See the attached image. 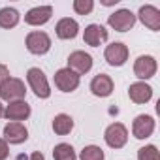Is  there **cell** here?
<instances>
[{"mask_svg":"<svg viewBox=\"0 0 160 160\" xmlns=\"http://www.w3.org/2000/svg\"><path fill=\"white\" fill-rule=\"evenodd\" d=\"M91 92L94 96H100V98H106L113 92V79L108 75V73H98L92 77L91 81Z\"/></svg>","mask_w":160,"mask_h":160,"instance_id":"5bb4252c","label":"cell"},{"mask_svg":"<svg viewBox=\"0 0 160 160\" xmlns=\"http://www.w3.org/2000/svg\"><path fill=\"white\" fill-rule=\"evenodd\" d=\"M138 17H139V21H141L149 30H154V32L160 30V10H158V8H154V6H151V4L141 6L139 12H138Z\"/></svg>","mask_w":160,"mask_h":160,"instance_id":"7c38bea8","label":"cell"},{"mask_svg":"<svg viewBox=\"0 0 160 160\" xmlns=\"http://www.w3.org/2000/svg\"><path fill=\"white\" fill-rule=\"evenodd\" d=\"M79 158L81 160H104V151L98 145H87L79 152Z\"/></svg>","mask_w":160,"mask_h":160,"instance_id":"7402d4cb","label":"cell"},{"mask_svg":"<svg viewBox=\"0 0 160 160\" xmlns=\"http://www.w3.org/2000/svg\"><path fill=\"white\" fill-rule=\"evenodd\" d=\"M55 87L62 92H72L79 87V75L70 68H60L55 73Z\"/></svg>","mask_w":160,"mask_h":160,"instance_id":"5b68a950","label":"cell"},{"mask_svg":"<svg viewBox=\"0 0 160 160\" xmlns=\"http://www.w3.org/2000/svg\"><path fill=\"white\" fill-rule=\"evenodd\" d=\"M128 96L134 104H147L151 98H152V89L151 85H147L145 81H138V83H132L130 89H128Z\"/></svg>","mask_w":160,"mask_h":160,"instance_id":"e0dca14e","label":"cell"},{"mask_svg":"<svg viewBox=\"0 0 160 160\" xmlns=\"http://www.w3.org/2000/svg\"><path fill=\"white\" fill-rule=\"evenodd\" d=\"M154 132V119L151 115H138L132 122V134L136 139H147Z\"/></svg>","mask_w":160,"mask_h":160,"instance_id":"8fae6325","label":"cell"},{"mask_svg":"<svg viewBox=\"0 0 160 160\" xmlns=\"http://www.w3.org/2000/svg\"><path fill=\"white\" fill-rule=\"evenodd\" d=\"M108 25L117 32H126L136 25V15L130 10H117L108 17Z\"/></svg>","mask_w":160,"mask_h":160,"instance_id":"277c9868","label":"cell"},{"mask_svg":"<svg viewBox=\"0 0 160 160\" xmlns=\"http://www.w3.org/2000/svg\"><path fill=\"white\" fill-rule=\"evenodd\" d=\"M51 15H53V8L51 6H36V8L27 12L25 23L32 25V27H40V25H45L51 19Z\"/></svg>","mask_w":160,"mask_h":160,"instance_id":"9a60e30c","label":"cell"},{"mask_svg":"<svg viewBox=\"0 0 160 160\" xmlns=\"http://www.w3.org/2000/svg\"><path fill=\"white\" fill-rule=\"evenodd\" d=\"M92 8H94V2H92V0H73V10H75V13H79V15L91 13Z\"/></svg>","mask_w":160,"mask_h":160,"instance_id":"cb8c5ba5","label":"cell"},{"mask_svg":"<svg viewBox=\"0 0 160 160\" xmlns=\"http://www.w3.org/2000/svg\"><path fill=\"white\" fill-rule=\"evenodd\" d=\"M53 158L55 160H77L75 151L70 143H58L53 149Z\"/></svg>","mask_w":160,"mask_h":160,"instance_id":"44dd1931","label":"cell"},{"mask_svg":"<svg viewBox=\"0 0 160 160\" xmlns=\"http://www.w3.org/2000/svg\"><path fill=\"white\" fill-rule=\"evenodd\" d=\"M6 79H10V70H8V66L0 64V87H2V83Z\"/></svg>","mask_w":160,"mask_h":160,"instance_id":"484cf974","label":"cell"},{"mask_svg":"<svg viewBox=\"0 0 160 160\" xmlns=\"http://www.w3.org/2000/svg\"><path fill=\"white\" fill-rule=\"evenodd\" d=\"M104 57H106L109 66H122L128 60V47L121 42H113L106 47Z\"/></svg>","mask_w":160,"mask_h":160,"instance_id":"ba28073f","label":"cell"},{"mask_svg":"<svg viewBox=\"0 0 160 160\" xmlns=\"http://www.w3.org/2000/svg\"><path fill=\"white\" fill-rule=\"evenodd\" d=\"M156 58L151 55H141L134 62V73L138 79H151L156 73Z\"/></svg>","mask_w":160,"mask_h":160,"instance_id":"9c48e42d","label":"cell"},{"mask_svg":"<svg viewBox=\"0 0 160 160\" xmlns=\"http://www.w3.org/2000/svg\"><path fill=\"white\" fill-rule=\"evenodd\" d=\"M72 128H73V119H72L70 115H66V113H58V115L53 119V130H55V134H58V136H66V134L72 132Z\"/></svg>","mask_w":160,"mask_h":160,"instance_id":"d6986e66","label":"cell"},{"mask_svg":"<svg viewBox=\"0 0 160 160\" xmlns=\"http://www.w3.org/2000/svg\"><path fill=\"white\" fill-rule=\"evenodd\" d=\"M106 40H108V30H106L102 25L92 23V25H89V27L85 28L83 42H85L87 45H91V47H98V45L104 43Z\"/></svg>","mask_w":160,"mask_h":160,"instance_id":"2e32d148","label":"cell"},{"mask_svg":"<svg viewBox=\"0 0 160 160\" xmlns=\"http://www.w3.org/2000/svg\"><path fill=\"white\" fill-rule=\"evenodd\" d=\"M77 30H79V25L75 19H70V17H64L57 23L55 27V32L60 40H73L77 36Z\"/></svg>","mask_w":160,"mask_h":160,"instance_id":"ac0fdd59","label":"cell"},{"mask_svg":"<svg viewBox=\"0 0 160 160\" xmlns=\"http://www.w3.org/2000/svg\"><path fill=\"white\" fill-rule=\"evenodd\" d=\"M104 139L111 149H121L128 141V130H126V126L122 122H113V124H109L106 128Z\"/></svg>","mask_w":160,"mask_h":160,"instance_id":"3957f363","label":"cell"},{"mask_svg":"<svg viewBox=\"0 0 160 160\" xmlns=\"http://www.w3.org/2000/svg\"><path fill=\"white\" fill-rule=\"evenodd\" d=\"M19 19H21V15H19V12L15 8L8 6V8L0 10V27H2V28H13V27H17Z\"/></svg>","mask_w":160,"mask_h":160,"instance_id":"ffe728a7","label":"cell"},{"mask_svg":"<svg viewBox=\"0 0 160 160\" xmlns=\"http://www.w3.org/2000/svg\"><path fill=\"white\" fill-rule=\"evenodd\" d=\"M27 94V89H25V83L17 77H10L2 83L0 87V98L6 100L8 104L10 102H17V100H23Z\"/></svg>","mask_w":160,"mask_h":160,"instance_id":"7a4b0ae2","label":"cell"},{"mask_svg":"<svg viewBox=\"0 0 160 160\" xmlns=\"http://www.w3.org/2000/svg\"><path fill=\"white\" fill-rule=\"evenodd\" d=\"M2 117H4V106L0 104V119H2Z\"/></svg>","mask_w":160,"mask_h":160,"instance_id":"83f0119b","label":"cell"},{"mask_svg":"<svg viewBox=\"0 0 160 160\" xmlns=\"http://www.w3.org/2000/svg\"><path fill=\"white\" fill-rule=\"evenodd\" d=\"M4 117L12 122H21L27 121L30 117V106L25 100H17V102H10L4 108Z\"/></svg>","mask_w":160,"mask_h":160,"instance_id":"30bf717a","label":"cell"},{"mask_svg":"<svg viewBox=\"0 0 160 160\" xmlns=\"http://www.w3.org/2000/svg\"><path fill=\"white\" fill-rule=\"evenodd\" d=\"M68 68L72 72H75L77 75H83L87 72H91L92 68V57L85 51H73L68 57Z\"/></svg>","mask_w":160,"mask_h":160,"instance_id":"52a82bcc","label":"cell"},{"mask_svg":"<svg viewBox=\"0 0 160 160\" xmlns=\"http://www.w3.org/2000/svg\"><path fill=\"white\" fill-rule=\"evenodd\" d=\"M27 81H28L30 89L34 91V94L38 98L45 100V98L51 96V89H49V83H47V77H45V73L40 68H30L27 72Z\"/></svg>","mask_w":160,"mask_h":160,"instance_id":"6da1fadb","label":"cell"},{"mask_svg":"<svg viewBox=\"0 0 160 160\" xmlns=\"http://www.w3.org/2000/svg\"><path fill=\"white\" fill-rule=\"evenodd\" d=\"M28 139V130L21 122H8L4 126V141L12 145H19Z\"/></svg>","mask_w":160,"mask_h":160,"instance_id":"4fadbf2b","label":"cell"},{"mask_svg":"<svg viewBox=\"0 0 160 160\" xmlns=\"http://www.w3.org/2000/svg\"><path fill=\"white\" fill-rule=\"evenodd\" d=\"M27 49L32 55H45L51 49V38L42 30H34L27 36Z\"/></svg>","mask_w":160,"mask_h":160,"instance_id":"8992f818","label":"cell"},{"mask_svg":"<svg viewBox=\"0 0 160 160\" xmlns=\"http://www.w3.org/2000/svg\"><path fill=\"white\" fill-rule=\"evenodd\" d=\"M10 154V149H8V143L4 139H0V160H6Z\"/></svg>","mask_w":160,"mask_h":160,"instance_id":"d4e9b609","label":"cell"},{"mask_svg":"<svg viewBox=\"0 0 160 160\" xmlns=\"http://www.w3.org/2000/svg\"><path fill=\"white\" fill-rule=\"evenodd\" d=\"M138 160H160V152L154 145H145L138 151Z\"/></svg>","mask_w":160,"mask_h":160,"instance_id":"603a6c76","label":"cell"},{"mask_svg":"<svg viewBox=\"0 0 160 160\" xmlns=\"http://www.w3.org/2000/svg\"><path fill=\"white\" fill-rule=\"evenodd\" d=\"M119 0H102V4L104 6H113V4H117Z\"/></svg>","mask_w":160,"mask_h":160,"instance_id":"4316f807","label":"cell"}]
</instances>
